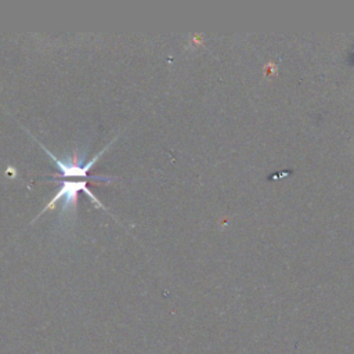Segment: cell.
<instances>
[{"instance_id": "6da1fadb", "label": "cell", "mask_w": 354, "mask_h": 354, "mask_svg": "<svg viewBox=\"0 0 354 354\" xmlns=\"http://www.w3.org/2000/svg\"><path fill=\"white\" fill-rule=\"evenodd\" d=\"M79 191H84L90 199L93 201V203H95L98 207L104 209L102 203L94 196V194L87 188V180H77V181H69V180H64L61 184V188L58 189V192L53 196V199L48 202L47 206H44V209L39 213V216L47 210H50L51 207L55 206V203H58L59 201H62V213H68L72 212L75 214V209H76V202H77V192Z\"/></svg>"}]
</instances>
